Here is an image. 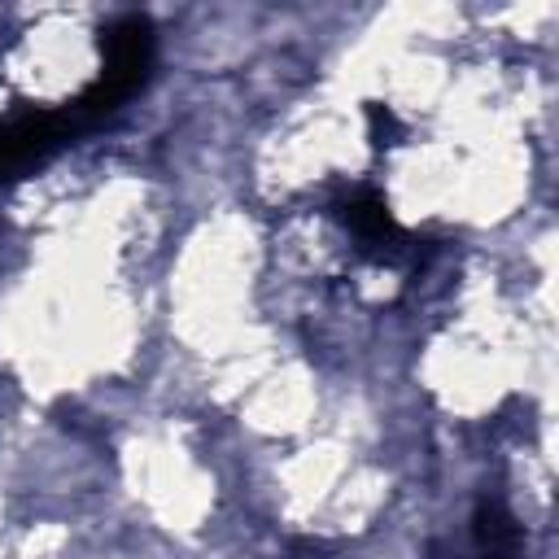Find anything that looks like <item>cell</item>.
<instances>
[{
	"instance_id": "obj_1",
	"label": "cell",
	"mask_w": 559,
	"mask_h": 559,
	"mask_svg": "<svg viewBox=\"0 0 559 559\" xmlns=\"http://www.w3.org/2000/svg\"><path fill=\"white\" fill-rule=\"evenodd\" d=\"M100 48H105V70L74 100H66V114H70V122H74L79 135H87L100 122H109L144 87V79L153 70V52H157L153 22L144 13H118L105 26Z\"/></svg>"
},
{
	"instance_id": "obj_4",
	"label": "cell",
	"mask_w": 559,
	"mask_h": 559,
	"mask_svg": "<svg viewBox=\"0 0 559 559\" xmlns=\"http://www.w3.org/2000/svg\"><path fill=\"white\" fill-rule=\"evenodd\" d=\"M524 542H472L463 559H520Z\"/></svg>"
},
{
	"instance_id": "obj_3",
	"label": "cell",
	"mask_w": 559,
	"mask_h": 559,
	"mask_svg": "<svg viewBox=\"0 0 559 559\" xmlns=\"http://www.w3.org/2000/svg\"><path fill=\"white\" fill-rule=\"evenodd\" d=\"M367 127H371V144H397L393 135H402V122L389 105H367Z\"/></svg>"
},
{
	"instance_id": "obj_2",
	"label": "cell",
	"mask_w": 559,
	"mask_h": 559,
	"mask_svg": "<svg viewBox=\"0 0 559 559\" xmlns=\"http://www.w3.org/2000/svg\"><path fill=\"white\" fill-rule=\"evenodd\" d=\"M74 122L61 109H26L9 122H0V183L22 179L26 170L44 166L52 153H61L74 140Z\"/></svg>"
}]
</instances>
